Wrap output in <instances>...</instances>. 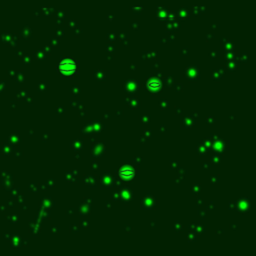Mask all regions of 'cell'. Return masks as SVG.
<instances>
[{
  "label": "cell",
  "instance_id": "cell-3",
  "mask_svg": "<svg viewBox=\"0 0 256 256\" xmlns=\"http://www.w3.org/2000/svg\"><path fill=\"white\" fill-rule=\"evenodd\" d=\"M147 86H148V87H149V88L153 87V89H157V88H159L160 83H159L158 81L154 80V81H151V82H149V83L147 84Z\"/></svg>",
  "mask_w": 256,
  "mask_h": 256
},
{
  "label": "cell",
  "instance_id": "cell-1",
  "mask_svg": "<svg viewBox=\"0 0 256 256\" xmlns=\"http://www.w3.org/2000/svg\"><path fill=\"white\" fill-rule=\"evenodd\" d=\"M59 70L62 73H73L76 70V64L74 61L71 60H66L64 62H61L59 64Z\"/></svg>",
  "mask_w": 256,
  "mask_h": 256
},
{
  "label": "cell",
  "instance_id": "cell-2",
  "mask_svg": "<svg viewBox=\"0 0 256 256\" xmlns=\"http://www.w3.org/2000/svg\"><path fill=\"white\" fill-rule=\"evenodd\" d=\"M119 173H120V175L123 178H131L134 175V170H132L131 168H124L122 170H120Z\"/></svg>",
  "mask_w": 256,
  "mask_h": 256
}]
</instances>
